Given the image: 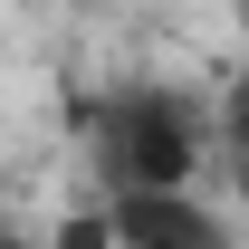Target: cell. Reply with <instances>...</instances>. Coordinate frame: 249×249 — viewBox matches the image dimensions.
Returning a JSON list of instances; mask_svg holds the SVG:
<instances>
[{
  "label": "cell",
  "instance_id": "6da1fadb",
  "mask_svg": "<svg viewBox=\"0 0 249 249\" xmlns=\"http://www.w3.org/2000/svg\"><path fill=\"white\" fill-rule=\"evenodd\" d=\"M87 163L106 192L134 182H192L201 173V124L173 87H106L87 106Z\"/></svg>",
  "mask_w": 249,
  "mask_h": 249
},
{
  "label": "cell",
  "instance_id": "3957f363",
  "mask_svg": "<svg viewBox=\"0 0 249 249\" xmlns=\"http://www.w3.org/2000/svg\"><path fill=\"white\" fill-rule=\"evenodd\" d=\"M230 163H240V192H249V87L230 96Z\"/></svg>",
  "mask_w": 249,
  "mask_h": 249
},
{
  "label": "cell",
  "instance_id": "7a4b0ae2",
  "mask_svg": "<svg viewBox=\"0 0 249 249\" xmlns=\"http://www.w3.org/2000/svg\"><path fill=\"white\" fill-rule=\"evenodd\" d=\"M106 240H134V249H220V211L192 201V182H134V192H106Z\"/></svg>",
  "mask_w": 249,
  "mask_h": 249
}]
</instances>
